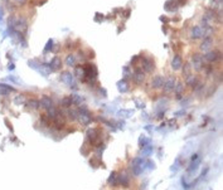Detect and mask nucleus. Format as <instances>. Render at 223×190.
<instances>
[{
    "mask_svg": "<svg viewBox=\"0 0 223 190\" xmlns=\"http://www.w3.org/2000/svg\"><path fill=\"white\" fill-rule=\"evenodd\" d=\"M87 137H88V140H90V142L92 145H97L98 146V142H100V131H98V128L92 127V128L87 130Z\"/></svg>",
    "mask_w": 223,
    "mask_h": 190,
    "instance_id": "nucleus-1",
    "label": "nucleus"
},
{
    "mask_svg": "<svg viewBox=\"0 0 223 190\" xmlns=\"http://www.w3.org/2000/svg\"><path fill=\"white\" fill-rule=\"evenodd\" d=\"M203 55H200L199 53H195L193 54L192 57V66L194 67L195 71H200L203 68Z\"/></svg>",
    "mask_w": 223,
    "mask_h": 190,
    "instance_id": "nucleus-2",
    "label": "nucleus"
},
{
    "mask_svg": "<svg viewBox=\"0 0 223 190\" xmlns=\"http://www.w3.org/2000/svg\"><path fill=\"white\" fill-rule=\"evenodd\" d=\"M219 58H222V55H221V53L219 52H217V50H211V52H207L206 53V55H203V59L206 61V62H216V61H218Z\"/></svg>",
    "mask_w": 223,
    "mask_h": 190,
    "instance_id": "nucleus-3",
    "label": "nucleus"
},
{
    "mask_svg": "<svg viewBox=\"0 0 223 190\" xmlns=\"http://www.w3.org/2000/svg\"><path fill=\"white\" fill-rule=\"evenodd\" d=\"M39 103H41V107L46 108L47 111H48V110H52V108H54V103H53L52 98H50L49 96H47V94H43V96L41 97V100H39Z\"/></svg>",
    "mask_w": 223,
    "mask_h": 190,
    "instance_id": "nucleus-4",
    "label": "nucleus"
},
{
    "mask_svg": "<svg viewBox=\"0 0 223 190\" xmlns=\"http://www.w3.org/2000/svg\"><path fill=\"white\" fill-rule=\"evenodd\" d=\"M204 35H206V32H204L203 27H200V25H194V27L192 28L190 37L193 38V39H200V38H203Z\"/></svg>",
    "mask_w": 223,
    "mask_h": 190,
    "instance_id": "nucleus-5",
    "label": "nucleus"
},
{
    "mask_svg": "<svg viewBox=\"0 0 223 190\" xmlns=\"http://www.w3.org/2000/svg\"><path fill=\"white\" fill-rule=\"evenodd\" d=\"M212 44H213L212 38H211L209 35H207V37H203V41H202L199 48H200V50H203V52H209Z\"/></svg>",
    "mask_w": 223,
    "mask_h": 190,
    "instance_id": "nucleus-6",
    "label": "nucleus"
},
{
    "mask_svg": "<svg viewBox=\"0 0 223 190\" xmlns=\"http://www.w3.org/2000/svg\"><path fill=\"white\" fill-rule=\"evenodd\" d=\"M164 83H165L164 76L158 74V76H155V77L153 78V81H151V87L155 88V89H160V88H163Z\"/></svg>",
    "mask_w": 223,
    "mask_h": 190,
    "instance_id": "nucleus-7",
    "label": "nucleus"
},
{
    "mask_svg": "<svg viewBox=\"0 0 223 190\" xmlns=\"http://www.w3.org/2000/svg\"><path fill=\"white\" fill-rule=\"evenodd\" d=\"M175 77H169L168 80L165 81V83H164V86H163V88H164V92L165 93H170L172 91H174V86H175Z\"/></svg>",
    "mask_w": 223,
    "mask_h": 190,
    "instance_id": "nucleus-8",
    "label": "nucleus"
},
{
    "mask_svg": "<svg viewBox=\"0 0 223 190\" xmlns=\"http://www.w3.org/2000/svg\"><path fill=\"white\" fill-rule=\"evenodd\" d=\"M183 67V59H181V57L179 54H175L174 55V58L172 61V68L174 71H180Z\"/></svg>",
    "mask_w": 223,
    "mask_h": 190,
    "instance_id": "nucleus-9",
    "label": "nucleus"
},
{
    "mask_svg": "<svg viewBox=\"0 0 223 190\" xmlns=\"http://www.w3.org/2000/svg\"><path fill=\"white\" fill-rule=\"evenodd\" d=\"M133 78H134V82H135L136 84L142 83V82L145 81V73H144V71H141V69L138 68V69L135 71L134 76H133Z\"/></svg>",
    "mask_w": 223,
    "mask_h": 190,
    "instance_id": "nucleus-10",
    "label": "nucleus"
},
{
    "mask_svg": "<svg viewBox=\"0 0 223 190\" xmlns=\"http://www.w3.org/2000/svg\"><path fill=\"white\" fill-rule=\"evenodd\" d=\"M61 81H62L64 84H67V86H72V84H73V74L69 73L68 71H67V72H63V73L61 74Z\"/></svg>",
    "mask_w": 223,
    "mask_h": 190,
    "instance_id": "nucleus-11",
    "label": "nucleus"
},
{
    "mask_svg": "<svg viewBox=\"0 0 223 190\" xmlns=\"http://www.w3.org/2000/svg\"><path fill=\"white\" fill-rule=\"evenodd\" d=\"M142 68H144V71L145 72H147V73H150V72H153L154 71V62L150 59V58H142Z\"/></svg>",
    "mask_w": 223,
    "mask_h": 190,
    "instance_id": "nucleus-12",
    "label": "nucleus"
},
{
    "mask_svg": "<svg viewBox=\"0 0 223 190\" xmlns=\"http://www.w3.org/2000/svg\"><path fill=\"white\" fill-rule=\"evenodd\" d=\"M11 92H15L14 87L5 84V83H0V96H8V94Z\"/></svg>",
    "mask_w": 223,
    "mask_h": 190,
    "instance_id": "nucleus-13",
    "label": "nucleus"
},
{
    "mask_svg": "<svg viewBox=\"0 0 223 190\" xmlns=\"http://www.w3.org/2000/svg\"><path fill=\"white\" fill-rule=\"evenodd\" d=\"M117 185L122 186V188H129L130 185V179L127 176V174H119V178H117Z\"/></svg>",
    "mask_w": 223,
    "mask_h": 190,
    "instance_id": "nucleus-14",
    "label": "nucleus"
},
{
    "mask_svg": "<svg viewBox=\"0 0 223 190\" xmlns=\"http://www.w3.org/2000/svg\"><path fill=\"white\" fill-rule=\"evenodd\" d=\"M14 28H18V29H19V32L20 30H25L27 29V19L19 16V19H16V20H15Z\"/></svg>",
    "mask_w": 223,
    "mask_h": 190,
    "instance_id": "nucleus-15",
    "label": "nucleus"
},
{
    "mask_svg": "<svg viewBox=\"0 0 223 190\" xmlns=\"http://www.w3.org/2000/svg\"><path fill=\"white\" fill-rule=\"evenodd\" d=\"M49 66H50V68L53 69V71H55V69H59L61 67H62V62H61V58L59 57H53V59L50 61V63H49Z\"/></svg>",
    "mask_w": 223,
    "mask_h": 190,
    "instance_id": "nucleus-16",
    "label": "nucleus"
},
{
    "mask_svg": "<svg viewBox=\"0 0 223 190\" xmlns=\"http://www.w3.org/2000/svg\"><path fill=\"white\" fill-rule=\"evenodd\" d=\"M187 80H185V83H187V86H189V87H192V88H194L195 87V84L198 83V77L197 76H194V74H189L188 77H185Z\"/></svg>",
    "mask_w": 223,
    "mask_h": 190,
    "instance_id": "nucleus-17",
    "label": "nucleus"
},
{
    "mask_svg": "<svg viewBox=\"0 0 223 190\" xmlns=\"http://www.w3.org/2000/svg\"><path fill=\"white\" fill-rule=\"evenodd\" d=\"M183 89H184V86H183V82H175V86H174V91L177 93V98L180 100L181 98V93H183Z\"/></svg>",
    "mask_w": 223,
    "mask_h": 190,
    "instance_id": "nucleus-18",
    "label": "nucleus"
},
{
    "mask_svg": "<svg viewBox=\"0 0 223 190\" xmlns=\"http://www.w3.org/2000/svg\"><path fill=\"white\" fill-rule=\"evenodd\" d=\"M25 103H27V106H28L30 110H37V108L41 107L39 100H35V98H30V100H28Z\"/></svg>",
    "mask_w": 223,
    "mask_h": 190,
    "instance_id": "nucleus-19",
    "label": "nucleus"
},
{
    "mask_svg": "<svg viewBox=\"0 0 223 190\" xmlns=\"http://www.w3.org/2000/svg\"><path fill=\"white\" fill-rule=\"evenodd\" d=\"M165 10H168V11H175L178 9V3L173 2V0H168V2L165 3Z\"/></svg>",
    "mask_w": 223,
    "mask_h": 190,
    "instance_id": "nucleus-20",
    "label": "nucleus"
},
{
    "mask_svg": "<svg viewBox=\"0 0 223 190\" xmlns=\"http://www.w3.org/2000/svg\"><path fill=\"white\" fill-rule=\"evenodd\" d=\"M117 178H119V174L116 171H112L110 174V178H108L107 183L110 185H112V186H117Z\"/></svg>",
    "mask_w": 223,
    "mask_h": 190,
    "instance_id": "nucleus-21",
    "label": "nucleus"
},
{
    "mask_svg": "<svg viewBox=\"0 0 223 190\" xmlns=\"http://www.w3.org/2000/svg\"><path fill=\"white\" fill-rule=\"evenodd\" d=\"M61 105H62V107L69 108V107L73 105V98H72V96H66V97H63L62 101H61Z\"/></svg>",
    "mask_w": 223,
    "mask_h": 190,
    "instance_id": "nucleus-22",
    "label": "nucleus"
},
{
    "mask_svg": "<svg viewBox=\"0 0 223 190\" xmlns=\"http://www.w3.org/2000/svg\"><path fill=\"white\" fill-rule=\"evenodd\" d=\"M76 61H77L76 55L68 54V55L66 57V66H68V67H74V64H76Z\"/></svg>",
    "mask_w": 223,
    "mask_h": 190,
    "instance_id": "nucleus-23",
    "label": "nucleus"
},
{
    "mask_svg": "<svg viewBox=\"0 0 223 190\" xmlns=\"http://www.w3.org/2000/svg\"><path fill=\"white\" fill-rule=\"evenodd\" d=\"M181 72H183V76H184V77H188L189 74H192V64H190V63H185V64H183Z\"/></svg>",
    "mask_w": 223,
    "mask_h": 190,
    "instance_id": "nucleus-24",
    "label": "nucleus"
},
{
    "mask_svg": "<svg viewBox=\"0 0 223 190\" xmlns=\"http://www.w3.org/2000/svg\"><path fill=\"white\" fill-rule=\"evenodd\" d=\"M117 86H119V91L120 92H126L127 89H129V83H127V81H126V78H124V80H121L119 83H117Z\"/></svg>",
    "mask_w": 223,
    "mask_h": 190,
    "instance_id": "nucleus-25",
    "label": "nucleus"
},
{
    "mask_svg": "<svg viewBox=\"0 0 223 190\" xmlns=\"http://www.w3.org/2000/svg\"><path fill=\"white\" fill-rule=\"evenodd\" d=\"M67 116H68V119L71 120V121H76L77 120V117H78V112L76 111V110H68V112H67Z\"/></svg>",
    "mask_w": 223,
    "mask_h": 190,
    "instance_id": "nucleus-26",
    "label": "nucleus"
},
{
    "mask_svg": "<svg viewBox=\"0 0 223 190\" xmlns=\"http://www.w3.org/2000/svg\"><path fill=\"white\" fill-rule=\"evenodd\" d=\"M14 102L16 105H23V103H25V97L23 96V94H18V96L15 97V100H14Z\"/></svg>",
    "mask_w": 223,
    "mask_h": 190,
    "instance_id": "nucleus-27",
    "label": "nucleus"
},
{
    "mask_svg": "<svg viewBox=\"0 0 223 190\" xmlns=\"http://www.w3.org/2000/svg\"><path fill=\"white\" fill-rule=\"evenodd\" d=\"M147 142H149V140H147L144 135H141V136H140V139H139V145H140V147H141V149H144L145 146H147Z\"/></svg>",
    "mask_w": 223,
    "mask_h": 190,
    "instance_id": "nucleus-28",
    "label": "nucleus"
},
{
    "mask_svg": "<svg viewBox=\"0 0 223 190\" xmlns=\"http://www.w3.org/2000/svg\"><path fill=\"white\" fill-rule=\"evenodd\" d=\"M141 164H142V158H136V159H134L133 162H131V169H134V167H136V166H139V165H141Z\"/></svg>",
    "mask_w": 223,
    "mask_h": 190,
    "instance_id": "nucleus-29",
    "label": "nucleus"
},
{
    "mask_svg": "<svg viewBox=\"0 0 223 190\" xmlns=\"http://www.w3.org/2000/svg\"><path fill=\"white\" fill-rule=\"evenodd\" d=\"M72 98H73V103H76V105H80L81 106V103L83 102V97H81V96H72Z\"/></svg>",
    "mask_w": 223,
    "mask_h": 190,
    "instance_id": "nucleus-30",
    "label": "nucleus"
},
{
    "mask_svg": "<svg viewBox=\"0 0 223 190\" xmlns=\"http://www.w3.org/2000/svg\"><path fill=\"white\" fill-rule=\"evenodd\" d=\"M52 49H53V41H52V39H49V41L47 42L46 48H44V53H47L48 50H52Z\"/></svg>",
    "mask_w": 223,
    "mask_h": 190,
    "instance_id": "nucleus-31",
    "label": "nucleus"
},
{
    "mask_svg": "<svg viewBox=\"0 0 223 190\" xmlns=\"http://www.w3.org/2000/svg\"><path fill=\"white\" fill-rule=\"evenodd\" d=\"M151 153H153V146H149V145H147V147L142 150V154H144V155H151Z\"/></svg>",
    "mask_w": 223,
    "mask_h": 190,
    "instance_id": "nucleus-32",
    "label": "nucleus"
},
{
    "mask_svg": "<svg viewBox=\"0 0 223 190\" xmlns=\"http://www.w3.org/2000/svg\"><path fill=\"white\" fill-rule=\"evenodd\" d=\"M140 58H141V55H135L134 58L131 59V62H130V64H131V66H134V64H135V63H136V62H138Z\"/></svg>",
    "mask_w": 223,
    "mask_h": 190,
    "instance_id": "nucleus-33",
    "label": "nucleus"
},
{
    "mask_svg": "<svg viewBox=\"0 0 223 190\" xmlns=\"http://www.w3.org/2000/svg\"><path fill=\"white\" fill-rule=\"evenodd\" d=\"M102 19H103V15L97 13L96 16H95V22H97V23H98V22H102Z\"/></svg>",
    "mask_w": 223,
    "mask_h": 190,
    "instance_id": "nucleus-34",
    "label": "nucleus"
},
{
    "mask_svg": "<svg viewBox=\"0 0 223 190\" xmlns=\"http://www.w3.org/2000/svg\"><path fill=\"white\" fill-rule=\"evenodd\" d=\"M15 2H16V4L19 5V6H23V5H25V4H27L28 0H15Z\"/></svg>",
    "mask_w": 223,
    "mask_h": 190,
    "instance_id": "nucleus-35",
    "label": "nucleus"
},
{
    "mask_svg": "<svg viewBox=\"0 0 223 190\" xmlns=\"http://www.w3.org/2000/svg\"><path fill=\"white\" fill-rule=\"evenodd\" d=\"M130 14H131V10H126V11L124 13V18H125V19H129V18H130Z\"/></svg>",
    "mask_w": 223,
    "mask_h": 190,
    "instance_id": "nucleus-36",
    "label": "nucleus"
},
{
    "mask_svg": "<svg viewBox=\"0 0 223 190\" xmlns=\"http://www.w3.org/2000/svg\"><path fill=\"white\" fill-rule=\"evenodd\" d=\"M212 71H213V68H212L211 66H208V67L206 68V73H207V76H209V74L212 73Z\"/></svg>",
    "mask_w": 223,
    "mask_h": 190,
    "instance_id": "nucleus-37",
    "label": "nucleus"
},
{
    "mask_svg": "<svg viewBox=\"0 0 223 190\" xmlns=\"http://www.w3.org/2000/svg\"><path fill=\"white\" fill-rule=\"evenodd\" d=\"M197 159H199V155H198V154H194V155L192 156V159H190V161H195Z\"/></svg>",
    "mask_w": 223,
    "mask_h": 190,
    "instance_id": "nucleus-38",
    "label": "nucleus"
},
{
    "mask_svg": "<svg viewBox=\"0 0 223 190\" xmlns=\"http://www.w3.org/2000/svg\"><path fill=\"white\" fill-rule=\"evenodd\" d=\"M160 20L164 22V23H168V18H165V16H160Z\"/></svg>",
    "mask_w": 223,
    "mask_h": 190,
    "instance_id": "nucleus-39",
    "label": "nucleus"
},
{
    "mask_svg": "<svg viewBox=\"0 0 223 190\" xmlns=\"http://www.w3.org/2000/svg\"><path fill=\"white\" fill-rule=\"evenodd\" d=\"M2 19H3V10L0 9V22H2Z\"/></svg>",
    "mask_w": 223,
    "mask_h": 190,
    "instance_id": "nucleus-40",
    "label": "nucleus"
},
{
    "mask_svg": "<svg viewBox=\"0 0 223 190\" xmlns=\"http://www.w3.org/2000/svg\"><path fill=\"white\" fill-rule=\"evenodd\" d=\"M213 2H217V3H221V4H222V0H213Z\"/></svg>",
    "mask_w": 223,
    "mask_h": 190,
    "instance_id": "nucleus-41",
    "label": "nucleus"
}]
</instances>
